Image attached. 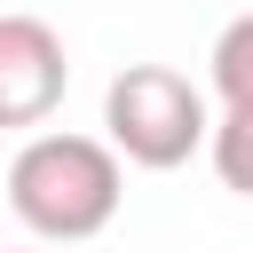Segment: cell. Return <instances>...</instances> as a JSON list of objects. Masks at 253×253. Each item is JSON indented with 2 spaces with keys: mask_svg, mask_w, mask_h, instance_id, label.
Returning a JSON list of instances; mask_svg holds the SVG:
<instances>
[{
  "mask_svg": "<svg viewBox=\"0 0 253 253\" xmlns=\"http://www.w3.org/2000/svg\"><path fill=\"white\" fill-rule=\"evenodd\" d=\"M126 206V166L103 134H63V126H32L8 158V213L40 237V245H87L119 221Z\"/></svg>",
  "mask_w": 253,
  "mask_h": 253,
  "instance_id": "cell-1",
  "label": "cell"
},
{
  "mask_svg": "<svg viewBox=\"0 0 253 253\" xmlns=\"http://www.w3.org/2000/svg\"><path fill=\"white\" fill-rule=\"evenodd\" d=\"M103 142L119 150V166L142 174H174L206 150V87L182 79L174 63H126L103 87Z\"/></svg>",
  "mask_w": 253,
  "mask_h": 253,
  "instance_id": "cell-2",
  "label": "cell"
},
{
  "mask_svg": "<svg viewBox=\"0 0 253 253\" xmlns=\"http://www.w3.org/2000/svg\"><path fill=\"white\" fill-rule=\"evenodd\" d=\"M71 95V55H63V32L47 16H24L8 8L0 16V126L8 134H32L63 111Z\"/></svg>",
  "mask_w": 253,
  "mask_h": 253,
  "instance_id": "cell-3",
  "label": "cell"
},
{
  "mask_svg": "<svg viewBox=\"0 0 253 253\" xmlns=\"http://www.w3.org/2000/svg\"><path fill=\"white\" fill-rule=\"evenodd\" d=\"M206 111H253V16H229L213 40V103Z\"/></svg>",
  "mask_w": 253,
  "mask_h": 253,
  "instance_id": "cell-4",
  "label": "cell"
}]
</instances>
